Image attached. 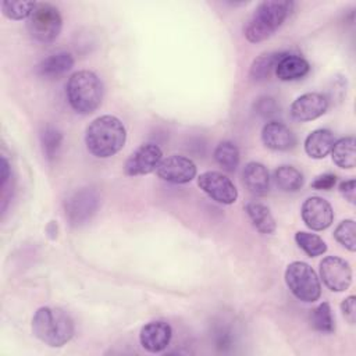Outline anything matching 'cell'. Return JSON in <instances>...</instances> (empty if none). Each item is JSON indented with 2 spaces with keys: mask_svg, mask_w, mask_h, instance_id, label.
I'll return each mask as SVG.
<instances>
[{
  "mask_svg": "<svg viewBox=\"0 0 356 356\" xmlns=\"http://www.w3.org/2000/svg\"><path fill=\"white\" fill-rule=\"evenodd\" d=\"M127 140V129L115 115H100L86 128L85 143L97 159H108L118 153Z\"/></svg>",
  "mask_w": 356,
  "mask_h": 356,
  "instance_id": "1",
  "label": "cell"
},
{
  "mask_svg": "<svg viewBox=\"0 0 356 356\" xmlns=\"http://www.w3.org/2000/svg\"><path fill=\"white\" fill-rule=\"evenodd\" d=\"M32 332L43 343L60 348L72 338L74 321L63 309L43 306L33 314Z\"/></svg>",
  "mask_w": 356,
  "mask_h": 356,
  "instance_id": "2",
  "label": "cell"
},
{
  "mask_svg": "<svg viewBox=\"0 0 356 356\" xmlns=\"http://www.w3.org/2000/svg\"><path fill=\"white\" fill-rule=\"evenodd\" d=\"M293 3L288 0L261 1L245 26V36L249 42L257 43L270 38L288 18Z\"/></svg>",
  "mask_w": 356,
  "mask_h": 356,
  "instance_id": "3",
  "label": "cell"
},
{
  "mask_svg": "<svg viewBox=\"0 0 356 356\" xmlns=\"http://www.w3.org/2000/svg\"><path fill=\"white\" fill-rule=\"evenodd\" d=\"M70 106L79 114L93 113L103 99V83L100 78L89 70L74 72L65 86Z\"/></svg>",
  "mask_w": 356,
  "mask_h": 356,
  "instance_id": "4",
  "label": "cell"
},
{
  "mask_svg": "<svg viewBox=\"0 0 356 356\" xmlns=\"http://www.w3.org/2000/svg\"><path fill=\"white\" fill-rule=\"evenodd\" d=\"M63 19L57 7L50 3H36L26 19V28L32 39L40 43H51L61 32Z\"/></svg>",
  "mask_w": 356,
  "mask_h": 356,
  "instance_id": "5",
  "label": "cell"
},
{
  "mask_svg": "<svg viewBox=\"0 0 356 356\" xmlns=\"http://www.w3.org/2000/svg\"><path fill=\"white\" fill-rule=\"evenodd\" d=\"M289 291L302 302H316L321 295V284L316 271L303 261H292L285 270Z\"/></svg>",
  "mask_w": 356,
  "mask_h": 356,
  "instance_id": "6",
  "label": "cell"
},
{
  "mask_svg": "<svg viewBox=\"0 0 356 356\" xmlns=\"http://www.w3.org/2000/svg\"><path fill=\"white\" fill-rule=\"evenodd\" d=\"M99 204L100 197L93 188L76 189L65 199V217L74 227L83 225L96 214Z\"/></svg>",
  "mask_w": 356,
  "mask_h": 356,
  "instance_id": "7",
  "label": "cell"
},
{
  "mask_svg": "<svg viewBox=\"0 0 356 356\" xmlns=\"http://www.w3.org/2000/svg\"><path fill=\"white\" fill-rule=\"evenodd\" d=\"M199 188L213 200L222 204H232L238 199V189L234 182L218 171H206L197 177Z\"/></svg>",
  "mask_w": 356,
  "mask_h": 356,
  "instance_id": "8",
  "label": "cell"
},
{
  "mask_svg": "<svg viewBox=\"0 0 356 356\" xmlns=\"http://www.w3.org/2000/svg\"><path fill=\"white\" fill-rule=\"evenodd\" d=\"M163 152L156 143H143L135 149L124 164V172L129 177L146 175L157 170Z\"/></svg>",
  "mask_w": 356,
  "mask_h": 356,
  "instance_id": "9",
  "label": "cell"
},
{
  "mask_svg": "<svg viewBox=\"0 0 356 356\" xmlns=\"http://www.w3.org/2000/svg\"><path fill=\"white\" fill-rule=\"evenodd\" d=\"M320 278L328 289L342 292L352 282V268L346 260L338 256H325L320 261Z\"/></svg>",
  "mask_w": 356,
  "mask_h": 356,
  "instance_id": "10",
  "label": "cell"
},
{
  "mask_svg": "<svg viewBox=\"0 0 356 356\" xmlns=\"http://www.w3.org/2000/svg\"><path fill=\"white\" fill-rule=\"evenodd\" d=\"M157 175L171 184H188L196 177V164L182 154H171L161 159Z\"/></svg>",
  "mask_w": 356,
  "mask_h": 356,
  "instance_id": "11",
  "label": "cell"
},
{
  "mask_svg": "<svg viewBox=\"0 0 356 356\" xmlns=\"http://www.w3.org/2000/svg\"><path fill=\"white\" fill-rule=\"evenodd\" d=\"M303 222L313 231H323L332 224L334 210L331 204L320 197L310 196L307 197L300 209Z\"/></svg>",
  "mask_w": 356,
  "mask_h": 356,
  "instance_id": "12",
  "label": "cell"
},
{
  "mask_svg": "<svg viewBox=\"0 0 356 356\" xmlns=\"http://www.w3.org/2000/svg\"><path fill=\"white\" fill-rule=\"evenodd\" d=\"M328 108V99L323 93L309 92L296 97L291 104V115L300 121H312L321 117Z\"/></svg>",
  "mask_w": 356,
  "mask_h": 356,
  "instance_id": "13",
  "label": "cell"
},
{
  "mask_svg": "<svg viewBox=\"0 0 356 356\" xmlns=\"http://www.w3.org/2000/svg\"><path fill=\"white\" fill-rule=\"evenodd\" d=\"M172 330L165 321H150L145 324L139 334V342L142 348L150 353L163 352L171 341Z\"/></svg>",
  "mask_w": 356,
  "mask_h": 356,
  "instance_id": "14",
  "label": "cell"
},
{
  "mask_svg": "<svg viewBox=\"0 0 356 356\" xmlns=\"http://www.w3.org/2000/svg\"><path fill=\"white\" fill-rule=\"evenodd\" d=\"M261 140L271 150H288L295 146L293 132L281 121H268L261 129Z\"/></svg>",
  "mask_w": 356,
  "mask_h": 356,
  "instance_id": "15",
  "label": "cell"
},
{
  "mask_svg": "<svg viewBox=\"0 0 356 356\" xmlns=\"http://www.w3.org/2000/svg\"><path fill=\"white\" fill-rule=\"evenodd\" d=\"M310 70L306 58L298 54L284 53L275 65V75L281 81H296L303 78Z\"/></svg>",
  "mask_w": 356,
  "mask_h": 356,
  "instance_id": "16",
  "label": "cell"
},
{
  "mask_svg": "<svg viewBox=\"0 0 356 356\" xmlns=\"http://www.w3.org/2000/svg\"><path fill=\"white\" fill-rule=\"evenodd\" d=\"M243 182L253 195H266L270 189V174L267 167L259 161H249L243 168Z\"/></svg>",
  "mask_w": 356,
  "mask_h": 356,
  "instance_id": "17",
  "label": "cell"
},
{
  "mask_svg": "<svg viewBox=\"0 0 356 356\" xmlns=\"http://www.w3.org/2000/svg\"><path fill=\"white\" fill-rule=\"evenodd\" d=\"M335 143V136L332 131L325 128H318L312 131L305 139V150L312 159H324Z\"/></svg>",
  "mask_w": 356,
  "mask_h": 356,
  "instance_id": "18",
  "label": "cell"
},
{
  "mask_svg": "<svg viewBox=\"0 0 356 356\" xmlns=\"http://www.w3.org/2000/svg\"><path fill=\"white\" fill-rule=\"evenodd\" d=\"M72 65L74 57L71 56V53L60 51L42 60L40 64L38 65V72L44 78H58L67 71H70Z\"/></svg>",
  "mask_w": 356,
  "mask_h": 356,
  "instance_id": "19",
  "label": "cell"
},
{
  "mask_svg": "<svg viewBox=\"0 0 356 356\" xmlns=\"http://www.w3.org/2000/svg\"><path fill=\"white\" fill-rule=\"evenodd\" d=\"M245 210L252 221V224L254 225V228L260 232V234H273L277 228L275 220L270 211V209L259 202H249L245 206Z\"/></svg>",
  "mask_w": 356,
  "mask_h": 356,
  "instance_id": "20",
  "label": "cell"
},
{
  "mask_svg": "<svg viewBox=\"0 0 356 356\" xmlns=\"http://www.w3.org/2000/svg\"><path fill=\"white\" fill-rule=\"evenodd\" d=\"M332 161L341 168H353L356 165V140L353 136H345L335 140L332 149Z\"/></svg>",
  "mask_w": 356,
  "mask_h": 356,
  "instance_id": "21",
  "label": "cell"
},
{
  "mask_svg": "<svg viewBox=\"0 0 356 356\" xmlns=\"http://www.w3.org/2000/svg\"><path fill=\"white\" fill-rule=\"evenodd\" d=\"M274 179L277 186L284 192H296L303 186V175L292 165H280L274 171Z\"/></svg>",
  "mask_w": 356,
  "mask_h": 356,
  "instance_id": "22",
  "label": "cell"
},
{
  "mask_svg": "<svg viewBox=\"0 0 356 356\" xmlns=\"http://www.w3.org/2000/svg\"><path fill=\"white\" fill-rule=\"evenodd\" d=\"M216 163L227 172H234L239 164V150L229 140L220 142L214 149Z\"/></svg>",
  "mask_w": 356,
  "mask_h": 356,
  "instance_id": "23",
  "label": "cell"
},
{
  "mask_svg": "<svg viewBox=\"0 0 356 356\" xmlns=\"http://www.w3.org/2000/svg\"><path fill=\"white\" fill-rule=\"evenodd\" d=\"M284 53H264L253 60L250 65V76L254 81H263L270 76L271 71L275 70L277 63L280 61Z\"/></svg>",
  "mask_w": 356,
  "mask_h": 356,
  "instance_id": "24",
  "label": "cell"
},
{
  "mask_svg": "<svg viewBox=\"0 0 356 356\" xmlns=\"http://www.w3.org/2000/svg\"><path fill=\"white\" fill-rule=\"evenodd\" d=\"M63 134L53 125H46L40 131V145L47 160H54L61 149Z\"/></svg>",
  "mask_w": 356,
  "mask_h": 356,
  "instance_id": "25",
  "label": "cell"
},
{
  "mask_svg": "<svg viewBox=\"0 0 356 356\" xmlns=\"http://www.w3.org/2000/svg\"><path fill=\"white\" fill-rule=\"evenodd\" d=\"M295 241L298 246L310 257H316L327 252L325 242L316 234L299 231L295 234Z\"/></svg>",
  "mask_w": 356,
  "mask_h": 356,
  "instance_id": "26",
  "label": "cell"
},
{
  "mask_svg": "<svg viewBox=\"0 0 356 356\" xmlns=\"http://www.w3.org/2000/svg\"><path fill=\"white\" fill-rule=\"evenodd\" d=\"M310 320H312L313 327L317 331L330 334L335 330V321H334L332 310H331V306L328 302H323L317 307H314L312 310Z\"/></svg>",
  "mask_w": 356,
  "mask_h": 356,
  "instance_id": "27",
  "label": "cell"
},
{
  "mask_svg": "<svg viewBox=\"0 0 356 356\" xmlns=\"http://www.w3.org/2000/svg\"><path fill=\"white\" fill-rule=\"evenodd\" d=\"M36 6V1H25V0H4L1 3V11L3 14L10 19H28L32 14L33 8Z\"/></svg>",
  "mask_w": 356,
  "mask_h": 356,
  "instance_id": "28",
  "label": "cell"
},
{
  "mask_svg": "<svg viewBox=\"0 0 356 356\" xmlns=\"http://www.w3.org/2000/svg\"><path fill=\"white\" fill-rule=\"evenodd\" d=\"M334 238L349 252H355L356 250V222L350 218L341 221L334 231Z\"/></svg>",
  "mask_w": 356,
  "mask_h": 356,
  "instance_id": "29",
  "label": "cell"
},
{
  "mask_svg": "<svg viewBox=\"0 0 356 356\" xmlns=\"http://www.w3.org/2000/svg\"><path fill=\"white\" fill-rule=\"evenodd\" d=\"M254 110L261 117H271V115L277 114L280 107H278L275 99H273L270 96H264V97H260L254 103Z\"/></svg>",
  "mask_w": 356,
  "mask_h": 356,
  "instance_id": "30",
  "label": "cell"
},
{
  "mask_svg": "<svg viewBox=\"0 0 356 356\" xmlns=\"http://www.w3.org/2000/svg\"><path fill=\"white\" fill-rule=\"evenodd\" d=\"M337 184V177L331 172H325L321 175H317L314 181L312 182V188L318 191H330Z\"/></svg>",
  "mask_w": 356,
  "mask_h": 356,
  "instance_id": "31",
  "label": "cell"
},
{
  "mask_svg": "<svg viewBox=\"0 0 356 356\" xmlns=\"http://www.w3.org/2000/svg\"><path fill=\"white\" fill-rule=\"evenodd\" d=\"M341 310H342V314L345 316V318L350 324H353L356 320V298L353 295L345 298L341 303Z\"/></svg>",
  "mask_w": 356,
  "mask_h": 356,
  "instance_id": "32",
  "label": "cell"
},
{
  "mask_svg": "<svg viewBox=\"0 0 356 356\" xmlns=\"http://www.w3.org/2000/svg\"><path fill=\"white\" fill-rule=\"evenodd\" d=\"M339 192L341 195L349 200L350 203H355L356 200V181L355 179H348L339 184Z\"/></svg>",
  "mask_w": 356,
  "mask_h": 356,
  "instance_id": "33",
  "label": "cell"
},
{
  "mask_svg": "<svg viewBox=\"0 0 356 356\" xmlns=\"http://www.w3.org/2000/svg\"><path fill=\"white\" fill-rule=\"evenodd\" d=\"M8 178H10V164L6 160V157H1V186L6 185Z\"/></svg>",
  "mask_w": 356,
  "mask_h": 356,
  "instance_id": "34",
  "label": "cell"
}]
</instances>
